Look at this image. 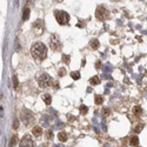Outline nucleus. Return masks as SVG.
<instances>
[{
	"mask_svg": "<svg viewBox=\"0 0 147 147\" xmlns=\"http://www.w3.org/2000/svg\"><path fill=\"white\" fill-rule=\"evenodd\" d=\"M54 17L60 25H67L70 23V14L65 11H54Z\"/></svg>",
	"mask_w": 147,
	"mask_h": 147,
	"instance_id": "nucleus-2",
	"label": "nucleus"
},
{
	"mask_svg": "<svg viewBox=\"0 0 147 147\" xmlns=\"http://www.w3.org/2000/svg\"><path fill=\"white\" fill-rule=\"evenodd\" d=\"M99 40L98 39H92V40L89 41V46L91 48H93V49H98L99 48Z\"/></svg>",
	"mask_w": 147,
	"mask_h": 147,
	"instance_id": "nucleus-9",
	"label": "nucleus"
},
{
	"mask_svg": "<svg viewBox=\"0 0 147 147\" xmlns=\"http://www.w3.org/2000/svg\"><path fill=\"white\" fill-rule=\"evenodd\" d=\"M89 82H91L92 85H99V84H100V79H99V76H97V75L92 76V78L89 79Z\"/></svg>",
	"mask_w": 147,
	"mask_h": 147,
	"instance_id": "nucleus-15",
	"label": "nucleus"
},
{
	"mask_svg": "<svg viewBox=\"0 0 147 147\" xmlns=\"http://www.w3.org/2000/svg\"><path fill=\"white\" fill-rule=\"evenodd\" d=\"M71 76H72L74 80H78V79H80V72H78V71H76V72H72V73H71Z\"/></svg>",
	"mask_w": 147,
	"mask_h": 147,
	"instance_id": "nucleus-18",
	"label": "nucleus"
},
{
	"mask_svg": "<svg viewBox=\"0 0 147 147\" xmlns=\"http://www.w3.org/2000/svg\"><path fill=\"white\" fill-rule=\"evenodd\" d=\"M42 100L45 101L46 105H51V102H52V98H51L49 94H44L42 95Z\"/></svg>",
	"mask_w": 147,
	"mask_h": 147,
	"instance_id": "nucleus-12",
	"label": "nucleus"
},
{
	"mask_svg": "<svg viewBox=\"0 0 147 147\" xmlns=\"http://www.w3.org/2000/svg\"><path fill=\"white\" fill-rule=\"evenodd\" d=\"M18 126H19V121H18V120H14V123H13V128L17 129Z\"/></svg>",
	"mask_w": 147,
	"mask_h": 147,
	"instance_id": "nucleus-25",
	"label": "nucleus"
},
{
	"mask_svg": "<svg viewBox=\"0 0 147 147\" xmlns=\"http://www.w3.org/2000/svg\"><path fill=\"white\" fill-rule=\"evenodd\" d=\"M13 84H14V88H15V89H18V88H19V82H18L17 75H13Z\"/></svg>",
	"mask_w": 147,
	"mask_h": 147,
	"instance_id": "nucleus-22",
	"label": "nucleus"
},
{
	"mask_svg": "<svg viewBox=\"0 0 147 147\" xmlns=\"http://www.w3.org/2000/svg\"><path fill=\"white\" fill-rule=\"evenodd\" d=\"M133 113H134L135 117H140L141 114H142V108H141V106H135L134 108H133Z\"/></svg>",
	"mask_w": 147,
	"mask_h": 147,
	"instance_id": "nucleus-11",
	"label": "nucleus"
},
{
	"mask_svg": "<svg viewBox=\"0 0 147 147\" xmlns=\"http://www.w3.org/2000/svg\"><path fill=\"white\" fill-rule=\"evenodd\" d=\"M102 101H104V98H102L101 95H95V104H97V105L102 104Z\"/></svg>",
	"mask_w": 147,
	"mask_h": 147,
	"instance_id": "nucleus-19",
	"label": "nucleus"
},
{
	"mask_svg": "<svg viewBox=\"0 0 147 147\" xmlns=\"http://www.w3.org/2000/svg\"><path fill=\"white\" fill-rule=\"evenodd\" d=\"M58 139H59V141L65 142V141L67 140V134H66L65 132H60V133L58 134Z\"/></svg>",
	"mask_w": 147,
	"mask_h": 147,
	"instance_id": "nucleus-13",
	"label": "nucleus"
},
{
	"mask_svg": "<svg viewBox=\"0 0 147 147\" xmlns=\"http://www.w3.org/2000/svg\"><path fill=\"white\" fill-rule=\"evenodd\" d=\"M21 120H23L24 122L28 126V125H31V123L34 121V118H33L32 113H31L29 111H27V110H24V113L21 114Z\"/></svg>",
	"mask_w": 147,
	"mask_h": 147,
	"instance_id": "nucleus-6",
	"label": "nucleus"
},
{
	"mask_svg": "<svg viewBox=\"0 0 147 147\" xmlns=\"http://www.w3.org/2000/svg\"><path fill=\"white\" fill-rule=\"evenodd\" d=\"M17 144H18L17 135H13V136H12V139H11V142H10V147H14Z\"/></svg>",
	"mask_w": 147,
	"mask_h": 147,
	"instance_id": "nucleus-16",
	"label": "nucleus"
},
{
	"mask_svg": "<svg viewBox=\"0 0 147 147\" xmlns=\"http://www.w3.org/2000/svg\"><path fill=\"white\" fill-rule=\"evenodd\" d=\"M142 127H144V125H142V123H139V126H138V127L135 128V132L138 133V132H139L140 129H142Z\"/></svg>",
	"mask_w": 147,
	"mask_h": 147,
	"instance_id": "nucleus-24",
	"label": "nucleus"
},
{
	"mask_svg": "<svg viewBox=\"0 0 147 147\" xmlns=\"http://www.w3.org/2000/svg\"><path fill=\"white\" fill-rule=\"evenodd\" d=\"M62 61H64L65 64H70V61H71V58H70V55H66V54H64L62 55Z\"/></svg>",
	"mask_w": 147,
	"mask_h": 147,
	"instance_id": "nucleus-21",
	"label": "nucleus"
},
{
	"mask_svg": "<svg viewBox=\"0 0 147 147\" xmlns=\"http://www.w3.org/2000/svg\"><path fill=\"white\" fill-rule=\"evenodd\" d=\"M129 145L131 146H138L139 145V138L134 135V136H132L131 139H129Z\"/></svg>",
	"mask_w": 147,
	"mask_h": 147,
	"instance_id": "nucleus-10",
	"label": "nucleus"
},
{
	"mask_svg": "<svg viewBox=\"0 0 147 147\" xmlns=\"http://www.w3.org/2000/svg\"><path fill=\"white\" fill-rule=\"evenodd\" d=\"M100 66H101V62H100V61H98V62H97V68H98V70L100 68Z\"/></svg>",
	"mask_w": 147,
	"mask_h": 147,
	"instance_id": "nucleus-26",
	"label": "nucleus"
},
{
	"mask_svg": "<svg viewBox=\"0 0 147 147\" xmlns=\"http://www.w3.org/2000/svg\"><path fill=\"white\" fill-rule=\"evenodd\" d=\"M64 72H65L64 70H61L60 72H59V74H60V76H62V74H64Z\"/></svg>",
	"mask_w": 147,
	"mask_h": 147,
	"instance_id": "nucleus-27",
	"label": "nucleus"
},
{
	"mask_svg": "<svg viewBox=\"0 0 147 147\" xmlns=\"http://www.w3.org/2000/svg\"><path fill=\"white\" fill-rule=\"evenodd\" d=\"M45 138H46V140H51L53 139V132L52 131H46V133H45Z\"/></svg>",
	"mask_w": 147,
	"mask_h": 147,
	"instance_id": "nucleus-17",
	"label": "nucleus"
},
{
	"mask_svg": "<svg viewBox=\"0 0 147 147\" xmlns=\"http://www.w3.org/2000/svg\"><path fill=\"white\" fill-rule=\"evenodd\" d=\"M31 52H32L33 58H34L37 61H42V60H45L47 57V47L45 44L38 41V42H34V44L32 45Z\"/></svg>",
	"mask_w": 147,
	"mask_h": 147,
	"instance_id": "nucleus-1",
	"label": "nucleus"
},
{
	"mask_svg": "<svg viewBox=\"0 0 147 147\" xmlns=\"http://www.w3.org/2000/svg\"><path fill=\"white\" fill-rule=\"evenodd\" d=\"M19 146L20 147H34V142H33V139H32V136L31 135H25L21 141H20V144H19Z\"/></svg>",
	"mask_w": 147,
	"mask_h": 147,
	"instance_id": "nucleus-7",
	"label": "nucleus"
},
{
	"mask_svg": "<svg viewBox=\"0 0 147 147\" xmlns=\"http://www.w3.org/2000/svg\"><path fill=\"white\" fill-rule=\"evenodd\" d=\"M29 17V8L28 7H25L24 8V14H23V20L24 21H26Z\"/></svg>",
	"mask_w": 147,
	"mask_h": 147,
	"instance_id": "nucleus-14",
	"label": "nucleus"
},
{
	"mask_svg": "<svg viewBox=\"0 0 147 147\" xmlns=\"http://www.w3.org/2000/svg\"><path fill=\"white\" fill-rule=\"evenodd\" d=\"M32 133L34 136H40L42 134V128H41L40 126H34L33 129H32Z\"/></svg>",
	"mask_w": 147,
	"mask_h": 147,
	"instance_id": "nucleus-8",
	"label": "nucleus"
},
{
	"mask_svg": "<svg viewBox=\"0 0 147 147\" xmlns=\"http://www.w3.org/2000/svg\"><path fill=\"white\" fill-rule=\"evenodd\" d=\"M95 17H97V19H99V20H106V19H108V17H110V12H108V10L106 8L105 6L100 5L98 6V8H97V11H95Z\"/></svg>",
	"mask_w": 147,
	"mask_h": 147,
	"instance_id": "nucleus-4",
	"label": "nucleus"
},
{
	"mask_svg": "<svg viewBox=\"0 0 147 147\" xmlns=\"http://www.w3.org/2000/svg\"><path fill=\"white\" fill-rule=\"evenodd\" d=\"M101 112H102V115H104V117H108L110 113H111V110H110V108H104Z\"/></svg>",
	"mask_w": 147,
	"mask_h": 147,
	"instance_id": "nucleus-23",
	"label": "nucleus"
},
{
	"mask_svg": "<svg viewBox=\"0 0 147 147\" xmlns=\"http://www.w3.org/2000/svg\"><path fill=\"white\" fill-rule=\"evenodd\" d=\"M87 112H88V107H87V106H85V105L80 106V113H81V114H87Z\"/></svg>",
	"mask_w": 147,
	"mask_h": 147,
	"instance_id": "nucleus-20",
	"label": "nucleus"
},
{
	"mask_svg": "<svg viewBox=\"0 0 147 147\" xmlns=\"http://www.w3.org/2000/svg\"><path fill=\"white\" fill-rule=\"evenodd\" d=\"M49 46L52 47L53 51H61V48H62V45H61V42L60 40L58 39V37H55V35H52V38H51V40H49Z\"/></svg>",
	"mask_w": 147,
	"mask_h": 147,
	"instance_id": "nucleus-5",
	"label": "nucleus"
},
{
	"mask_svg": "<svg viewBox=\"0 0 147 147\" xmlns=\"http://www.w3.org/2000/svg\"><path fill=\"white\" fill-rule=\"evenodd\" d=\"M114 1H119V0H114Z\"/></svg>",
	"mask_w": 147,
	"mask_h": 147,
	"instance_id": "nucleus-28",
	"label": "nucleus"
},
{
	"mask_svg": "<svg viewBox=\"0 0 147 147\" xmlns=\"http://www.w3.org/2000/svg\"><path fill=\"white\" fill-rule=\"evenodd\" d=\"M38 84H39V86H40L41 88H45V87L51 86V84H53V80L48 74L42 73L41 75L38 76Z\"/></svg>",
	"mask_w": 147,
	"mask_h": 147,
	"instance_id": "nucleus-3",
	"label": "nucleus"
}]
</instances>
